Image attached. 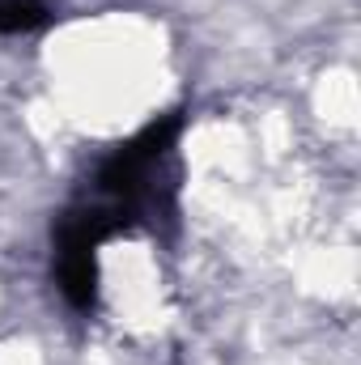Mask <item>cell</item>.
Segmentation results:
<instances>
[{"instance_id":"1","label":"cell","mask_w":361,"mask_h":365,"mask_svg":"<svg viewBox=\"0 0 361 365\" xmlns=\"http://www.w3.org/2000/svg\"><path fill=\"white\" fill-rule=\"evenodd\" d=\"M183 123H187L183 110H166V115H158L153 123H145L132 140L115 145V149L106 153V162L98 166V179H93L98 182V195L111 200V204H123V208L141 221V208L153 204V200H149V179H153V170L162 166V158L175 149Z\"/></svg>"},{"instance_id":"2","label":"cell","mask_w":361,"mask_h":365,"mask_svg":"<svg viewBox=\"0 0 361 365\" xmlns=\"http://www.w3.org/2000/svg\"><path fill=\"white\" fill-rule=\"evenodd\" d=\"M56 276L68 306L77 310L98 306V251H56Z\"/></svg>"},{"instance_id":"3","label":"cell","mask_w":361,"mask_h":365,"mask_svg":"<svg viewBox=\"0 0 361 365\" xmlns=\"http://www.w3.org/2000/svg\"><path fill=\"white\" fill-rule=\"evenodd\" d=\"M51 21L43 0H0V34H30Z\"/></svg>"}]
</instances>
